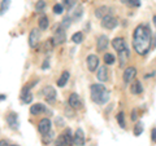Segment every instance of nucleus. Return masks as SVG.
Masks as SVG:
<instances>
[{"label": "nucleus", "instance_id": "nucleus-17", "mask_svg": "<svg viewBox=\"0 0 156 146\" xmlns=\"http://www.w3.org/2000/svg\"><path fill=\"white\" fill-rule=\"evenodd\" d=\"M130 92L133 95H140L143 92V87H142V84H140V81H138V80H135V81H133L130 84Z\"/></svg>", "mask_w": 156, "mask_h": 146}, {"label": "nucleus", "instance_id": "nucleus-26", "mask_svg": "<svg viewBox=\"0 0 156 146\" xmlns=\"http://www.w3.org/2000/svg\"><path fill=\"white\" fill-rule=\"evenodd\" d=\"M115 61H116V58L112 53H105L104 55V64L105 65H113Z\"/></svg>", "mask_w": 156, "mask_h": 146}, {"label": "nucleus", "instance_id": "nucleus-28", "mask_svg": "<svg viewBox=\"0 0 156 146\" xmlns=\"http://www.w3.org/2000/svg\"><path fill=\"white\" fill-rule=\"evenodd\" d=\"M55 146H68V144H66V141H65V138H64V136H62V133L56 138Z\"/></svg>", "mask_w": 156, "mask_h": 146}, {"label": "nucleus", "instance_id": "nucleus-41", "mask_svg": "<svg viewBox=\"0 0 156 146\" xmlns=\"http://www.w3.org/2000/svg\"><path fill=\"white\" fill-rule=\"evenodd\" d=\"M154 25L156 26V16H154Z\"/></svg>", "mask_w": 156, "mask_h": 146}, {"label": "nucleus", "instance_id": "nucleus-11", "mask_svg": "<svg viewBox=\"0 0 156 146\" xmlns=\"http://www.w3.org/2000/svg\"><path fill=\"white\" fill-rule=\"evenodd\" d=\"M69 108L74 109V110H80L82 109V101L80 98V96L77 93H72L69 97Z\"/></svg>", "mask_w": 156, "mask_h": 146}, {"label": "nucleus", "instance_id": "nucleus-10", "mask_svg": "<svg viewBox=\"0 0 156 146\" xmlns=\"http://www.w3.org/2000/svg\"><path fill=\"white\" fill-rule=\"evenodd\" d=\"M43 96H44V98L48 101V102H53L56 100V91L53 87H50V85H47L43 88Z\"/></svg>", "mask_w": 156, "mask_h": 146}, {"label": "nucleus", "instance_id": "nucleus-20", "mask_svg": "<svg viewBox=\"0 0 156 146\" xmlns=\"http://www.w3.org/2000/svg\"><path fill=\"white\" fill-rule=\"evenodd\" d=\"M38 26H39V30H47V27L50 26L48 17L47 16H42L41 18L38 19Z\"/></svg>", "mask_w": 156, "mask_h": 146}, {"label": "nucleus", "instance_id": "nucleus-37", "mask_svg": "<svg viewBox=\"0 0 156 146\" xmlns=\"http://www.w3.org/2000/svg\"><path fill=\"white\" fill-rule=\"evenodd\" d=\"M48 67H50V62H48V61H44V62H43V65H42V69H43V70H46V69H48Z\"/></svg>", "mask_w": 156, "mask_h": 146}, {"label": "nucleus", "instance_id": "nucleus-4", "mask_svg": "<svg viewBox=\"0 0 156 146\" xmlns=\"http://www.w3.org/2000/svg\"><path fill=\"white\" fill-rule=\"evenodd\" d=\"M52 40H53V44H55V45L64 44L65 40H66V35H65V30H64V28H61V27L57 28V30L55 31V35H53Z\"/></svg>", "mask_w": 156, "mask_h": 146}, {"label": "nucleus", "instance_id": "nucleus-21", "mask_svg": "<svg viewBox=\"0 0 156 146\" xmlns=\"http://www.w3.org/2000/svg\"><path fill=\"white\" fill-rule=\"evenodd\" d=\"M9 7H11V0H2V4H0V16L5 14L8 12Z\"/></svg>", "mask_w": 156, "mask_h": 146}, {"label": "nucleus", "instance_id": "nucleus-19", "mask_svg": "<svg viewBox=\"0 0 156 146\" xmlns=\"http://www.w3.org/2000/svg\"><path fill=\"white\" fill-rule=\"evenodd\" d=\"M108 14H111V9L108 7H105V5L98 8L96 11H95V16L98 18H101V19H103L105 16H108Z\"/></svg>", "mask_w": 156, "mask_h": 146}, {"label": "nucleus", "instance_id": "nucleus-30", "mask_svg": "<svg viewBox=\"0 0 156 146\" xmlns=\"http://www.w3.org/2000/svg\"><path fill=\"white\" fill-rule=\"evenodd\" d=\"M70 22H72V18L70 17H65L64 19H62V23H61V28H64V30H66L68 27L70 26Z\"/></svg>", "mask_w": 156, "mask_h": 146}, {"label": "nucleus", "instance_id": "nucleus-34", "mask_svg": "<svg viewBox=\"0 0 156 146\" xmlns=\"http://www.w3.org/2000/svg\"><path fill=\"white\" fill-rule=\"evenodd\" d=\"M128 4H129L130 7L136 8V7H139V5H140V0H129Z\"/></svg>", "mask_w": 156, "mask_h": 146}, {"label": "nucleus", "instance_id": "nucleus-29", "mask_svg": "<svg viewBox=\"0 0 156 146\" xmlns=\"http://www.w3.org/2000/svg\"><path fill=\"white\" fill-rule=\"evenodd\" d=\"M143 132V124L142 123H136L134 125V134L135 136H140Z\"/></svg>", "mask_w": 156, "mask_h": 146}, {"label": "nucleus", "instance_id": "nucleus-7", "mask_svg": "<svg viewBox=\"0 0 156 146\" xmlns=\"http://www.w3.org/2000/svg\"><path fill=\"white\" fill-rule=\"evenodd\" d=\"M51 120L48 119V118H43L41 121H39V124H38V131L41 132L43 136L47 134V133H50L51 132Z\"/></svg>", "mask_w": 156, "mask_h": 146}, {"label": "nucleus", "instance_id": "nucleus-31", "mask_svg": "<svg viewBox=\"0 0 156 146\" xmlns=\"http://www.w3.org/2000/svg\"><path fill=\"white\" fill-rule=\"evenodd\" d=\"M44 8H46V2L44 0H39V2H37V5H35L37 12H42Z\"/></svg>", "mask_w": 156, "mask_h": 146}, {"label": "nucleus", "instance_id": "nucleus-14", "mask_svg": "<svg viewBox=\"0 0 156 146\" xmlns=\"http://www.w3.org/2000/svg\"><path fill=\"white\" fill-rule=\"evenodd\" d=\"M7 123L12 129L18 128V115L16 113H9L7 115Z\"/></svg>", "mask_w": 156, "mask_h": 146}, {"label": "nucleus", "instance_id": "nucleus-15", "mask_svg": "<svg viewBox=\"0 0 156 146\" xmlns=\"http://www.w3.org/2000/svg\"><path fill=\"white\" fill-rule=\"evenodd\" d=\"M96 78L99 81H107L108 80V69L107 66H100L96 72Z\"/></svg>", "mask_w": 156, "mask_h": 146}, {"label": "nucleus", "instance_id": "nucleus-13", "mask_svg": "<svg viewBox=\"0 0 156 146\" xmlns=\"http://www.w3.org/2000/svg\"><path fill=\"white\" fill-rule=\"evenodd\" d=\"M112 47H113L119 53L128 49V47H126V43H125V40H124L122 38H116V39H113V40H112Z\"/></svg>", "mask_w": 156, "mask_h": 146}, {"label": "nucleus", "instance_id": "nucleus-32", "mask_svg": "<svg viewBox=\"0 0 156 146\" xmlns=\"http://www.w3.org/2000/svg\"><path fill=\"white\" fill-rule=\"evenodd\" d=\"M78 0H64V5L66 9H72L77 4Z\"/></svg>", "mask_w": 156, "mask_h": 146}, {"label": "nucleus", "instance_id": "nucleus-5", "mask_svg": "<svg viewBox=\"0 0 156 146\" xmlns=\"http://www.w3.org/2000/svg\"><path fill=\"white\" fill-rule=\"evenodd\" d=\"M39 40H41V30L39 28H33L30 34H29V45L31 48L37 47Z\"/></svg>", "mask_w": 156, "mask_h": 146}, {"label": "nucleus", "instance_id": "nucleus-8", "mask_svg": "<svg viewBox=\"0 0 156 146\" xmlns=\"http://www.w3.org/2000/svg\"><path fill=\"white\" fill-rule=\"evenodd\" d=\"M86 64H87V69L90 71H95L99 67V57L95 55H90L86 58Z\"/></svg>", "mask_w": 156, "mask_h": 146}, {"label": "nucleus", "instance_id": "nucleus-24", "mask_svg": "<svg viewBox=\"0 0 156 146\" xmlns=\"http://www.w3.org/2000/svg\"><path fill=\"white\" fill-rule=\"evenodd\" d=\"M21 98H22V101L25 102V104H30V102L33 101V95L29 91H22Z\"/></svg>", "mask_w": 156, "mask_h": 146}, {"label": "nucleus", "instance_id": "nucleus-40", "mask_svg": "<svg viewBox=\"0 0 156 146\" xmlns=\"http://www.w3.org/2000/svg\"><path fill=\"white\" fill-rule=\"evenodd\" d=\"M3 100H5V95H3V96H0V101H3Z\"/></svg>", "mask_w": 156, "mask_h": 146}, {"label": "nucleus", "instance_id": "nucleus-36", "mask_svg": "<svg viewBox=\"0 0 156 146\" xmlns=\"http://www.w3.org/2000/svg\"><path fill=\"white\" fill-rule=\"evenodd\" d=\"M151 138H152V141L156 144V128H154L152 131H151Z\"/></svg>", "mask_w": 156, "mask_h": 146}, {"label": "nucleus", "instance_id": "nucleus-23", "mask_svg": "<svg viewBox=\"0 0 156 146\" xmlns=\"http://www.w3.org/2000/svg\"><path fill=\"white\" fill-rule=\"evenodd\" d=\"M53 40L52 39H50V40H47V41H44L42 44V51L44 52V53H47V52H50V51H52V48H53Z\"/></svg>", "mask_w": 156, "mask_h": 146}, {"label": "nucleus", "instance_id": "nucleus-39", "mask_svg": "<svg viewBox=\"0 0 156 146\" xmlns=\"http://www.w3.org/2000/svg\"><path fill=\"white\" fill-rule=\"evenodd\" d=\"M154 47H156V34H155V36H154Z\"/></svg>", "mask_w": 156, "mask_h": 146}, {"label": "nucleus", "instance_id": "nucleus-2", "mask_svg": "<svg viewBox=\"0 0 156 146\" xmlns=\"http://www.w3.org/2000/svg\"><path fill=\"white\" fill-rule=\"evenodd\" d=\"M91 100L98 105H103L109 100V92L105 89L103 84H92L90 87Z\"/></svg>", "mask_w": 156, "mask_h": 146}, {"label": "nucleus", "instance_id": "nucleus-38", "mask_svg": "<svg viewBox=\"0 0 156 146\" xmlns=\"http://www.w3.org/2000/svg\"><path fill=\"white\" fill-rule=\"evenodd\" d=\"M0 146H8V142L5 140H2V141H0Z\"/></svg>", "mask_w": 156, "mask_h": 146}, {"label": "nucleus", "instance_id": "nucleus-9", "mask_svg": "<svg viewBox=\"0 0 156 146\" xmlns=\"http://www.w3.org/2000/svg\"><path fill=\"white\" fill-rule=\"evenodd\" d=\"M85 133H83V131H82L81 128H78L76 131V133L73 134V144H74L76 146H83L85 145Z\"/></svg>", "mask_w": 156, "mask_h": 146}, {"label": "nucleus", "instance_id": "nucleus-42", "mask_svg": "<svg viewBox=\"0 0 156 146\" xmlns=\"http://www.w3.org/2000/svg\"><path fill=\"white\" fill-rule=\"evenodd\" d=\"M121 2H122V3H128L129 0H121Z\"/></svg>", "mask_w": 156, "mask_h": 146}, {"label": "nucleus", "instance_id": "nucleus-18", "mask_svg": "<svg viewBox=\"0 0 156 146\" xmlns=\"http://www.w3.org/2000/svg\"><path fill=\"white\" fill-rule=\"evenodd\" d=\"M69 78H70V72L69 71H64L61 74V76L57 79V87H60V88L65 87V84H68V80H69Z\"/></svg>", "mask_w": 156, "mask_h": 146}, {"label": "nucleus", "instance_id": "nucleus-35", "mask_svg": "<svg viewBox=\"0 0 156 146\" xmlns=\"http://www.w3.org/2000/svg\"><path fill=\"white\" fill-rule=\"evenodd\" d=\"M136 114H138V111H136L135 109L133 110V111H131V120H136V118H138V115H136Z\"/></svg>", "mask_w": 156, "mask_h": 146}, {"label": "nucleus", "instance_id": "nucleus-27", "mask_svg": "<svg viewBox=\"0 0 156 146\" xmlns=\"http://www.w3.org/2000/svg\"><path fill=\"white\" fill-rule=\"evenodd\" d=\"M117 123L121 128H125L126 127V123H125V114L124 113H119L117 114Z\"/></svg>", "mask_w": 156, "mask_h": 146}, {"label": "nucleus", "instance_id": "nucleus-6", "mask_svg": "<svg viewBox=\"0 0 156 146\" xmlns=\"http://www.w3.org/2000/svg\"><path fill=\"white\" fill-rule=\"evenodd\" d=\"M136 76V69L134 66H129L126 67L125 71H124V81L126 84H131V81L135 79Z\"/></svg>", "mask_w": 156, "mask_h": 146}, {"label": "nucleus", "instance_id": "nucleus-43", "mask_svg": "<svg viewBox=\"0 0 156 146\" xmlns=\"http://www.w3.org/2000/svg\"><path fill=\"white\" fill-rule=\"evenodd\" d=\"M9 146H18V145H9Z\"/></svg>", "mask_w": 156, "mask_h": 146}, {"label": "nucleus", "instance_id": "nucleus-33", "mask_svg": "<svg viewBox=\"0 0 156 146\" xmlns=\"http://www.w3.org/2000/svg\"><path fill=\"white\" fill-rule=\"evenodd\" d=\"M62 11H64L62 4H55V7H53V13H55V14H61Z\"/></svg>", "mask_w": 156, "mask_h": 146}, {"label": "nucleus", "instance_id": "nucleus-16", "mask_svg": "<svg viewBox=\"0 0 156 146\" xmlns=\"http://www.w3.org/2000/svg\"><path fill=\"white\" fill-rule=\"evenodd\" d=\"M46 111H47V108L43 104H35L30 108V113L33 115H39L42 113H46Z\"/></svg>", "mask_w": 156, "mask_h": 146}, {"label": "nucleus", "instance_id": "nucleus-25", "mask_svg": "<svg viewBox=\"0 0 156 146\" xmlns=\"http://www.w3.org/2000/svg\"><path fill=\"white\" fill-rule=\"evenodd\" d=\"M72 41H73V43H76V44H81V43L83 41V34L80 32V31L76 32L74 35L72 36Z\"/></svg>", "mask_w": 156, "mask_h": 146}, {"label": "nucleus", "instance_id": "nucleus-12", "mask_svg": "<svg viewBox=\"0 0 156 146\" xmlns=\"http://www.w3.org/2000/svg\"><path fill=\"white\" fill-rule=\"evenodd\" d=\"M109 45V39L105 35H100L98 38V43H96V49L98 52H104Z\"/></svg>", "mask_w": 156, "mask_h": 146}, {"label": "nucleus", "instance_id": "nucleus-22", "mask_svg": "<svg viewBox=\"0 0 156 146\" xmlns=\"http://www.w3.org/2000/svg\"><path fill=\"white\" fill-rule=\"evenodd\" d=\"M62 136H64V138H65V141H66L68 146H72V145H73V134H72V131H70L69 128L65 129L64 133H62Z\"/></svg>", "mask_w": 156, "mask_h": 146}, {"label": "nucleus", "instance_id": "nucleus-1", "mask_svg": "<svg viewBox=\"0 0 156 146\" xmlns=\"http://www.w3.org/2000/svg\"><path fill=\"white\" fill-rule=\"evenodd\" d=\"M152 45V31L147 25H139L135 27L133 34V48L140 56L147 55Z\"/></svg>", "mask_w": 156, "mask_h": 146}, {"label": "nucleus", "instance_id": "nucleus-3", "mask_svg": "<svg viewBox=\"0 0 156 146\" xmlns=\"http://www.w3.org/2000/svg\"><path fill=\"white\" fill-rule=\"evenodd\" d=\"M117 25H119V21H117V18L113 17L112 14H108V16H105L101 19V26L107 28V30H112V28H115Z\"/></svg>", "mask_w": 156, "mask_h": 146}]
</instances>
